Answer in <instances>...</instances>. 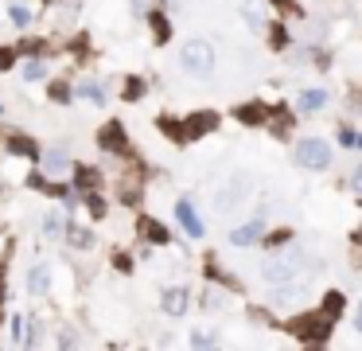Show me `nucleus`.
<instances>
[{"label": "nucleus", "instance_id": "nucleus-1", "mask_svg": "<svg viewBox=\"0 0 362 351\" xmlns=\"http://www.w3.org/2000/svg\"><path fill=\"white\" fill-rule=\"evenodd\" d=\"M180 63H183V71L195 74V78H210L215 74V47L206 39H187L180 47Z\"/></svg>", "mask_w": 362, "mask_h": 351}, {"label": "nucleus", "instance_id": "nucleus-2", "mask_svg": "<svg viewBox=\"0 0 362 351\" xmlns=\"http://www.w3.org/2000/svg\"><path fill=\"white\" fill-rule=\"evenodd\" d=\"M300 258L296 254H280V258H269L265 266H261V278L269 281V285H289V281H296V273H300Z\"/></svg>", "mask_w": 362, "mask_h": 351}, {"label": "nucleus", "instance_id": "nucleus-3", "mask_svg": "<svg viewBox=\"0 0 362 351\" xmlns=\"http://www.w3.org/2000/svg\"><path fill=\"white\" fill-rule=\"evenodd\" d=\"M289 332H292V336H300V339L319 343V339L331 336V316H327V313H319V316H292Z\"/></svg>", "mask_w": 362, "mask_h": 351}, {"label": "nucleus", "instance_id": "nucleus-4", "mask_svg": "<svg viewBox=\"0 0 362 351\" xmlns=\"http://www.w3.org/2000/svg\"><path fill=\"white\" fill-rule=\"evenodd\" d=\"M296 164H304V168H327V164H331V148H327V141H319V137L300 141V145H296Z\"/></svg>", "mask_w": 362, "mask_h": 351}, {"label": "nucleus", "instance_id": "nucleus-5", "mask_svg": "<svg viewBox=\"0 0 362 351\" xmlns=\"http://www.w3.org/2000/svg\"><path fill=\"white\" fill-rule=\"evenodd\" d=\"M97 145L106 148V152H125V148H129L125 125H121V122H109V125H101V133H97Z\"/></svg>", "mask_w": 362, "mask_h": 351}, {"label": "nucleus", "instance_id": "nucleus-6", "mask_svg": "<svg viewBox=\"0 0 362 351\" xmlns=\"http://www.w3.org/2000/svg\"><path fill=\"white\" fill-rule=\"evenodd\" d=\"M215 125H218V113H191L187 125H183V137H187V141H199V137L210 133Z\"/></svg>", "mask_w": 362, "mask_h": 351}, {"label": "nucleus", "instance_id": "nucleus-7", "mask_svg": "<svg viewBox=\"0 0 362 351\" xmlns=\"http://www.w3.org/2000/svg\"><path fill=\"white\" fill-rule=\"evenodd\" d=\"M176 218L183 223V230H187L191 238H203V218L195 215V207L187 203V199H180V203H176Z\"/></svg>", "mask_w": 362, "mask_h": 351}, {"label": "nucleus", "instance_id": "nucleus-8", "mask_svg": "<svg viewBox=\"0 0 362 351\" xmlns=\"http://www.w3.org/2000/svg\"><path fill=\"white\" fill-rule=\"evenodd\" d=\"M245 188H250V180L245 176H238V180H230L222 192H218V211H230V207H238V199L245 195Z\"/></svg>", "mask_w": 362, "mask_h": 351}, {"label": "nucleus", "instance_id": "nucleus-9", "mask_svg": "<svg viewBox=\"0 0 362 351\" xmlns=\"http://www.w3.org/2000/svg\"><path fill=\"white\" fill-rule=\"evenodd\" d=\"M241 16H245V24L254 27V32H265V24H269V8L261 4V0H245V4H241Z\"/></svg>", "mask_w": 362, "mask_h": 351}, {"label": "nucleus", "instance_id": "nucleus-10", "mask_svg": "<svg viewBox=\"0 0 362 351\" xmlns=\"http://www.w3.org/2000/svg\"><path fill=\"white\" fill-rule=\"evenodd\" d=\"M27 289L36 293V297L51 293V266H47V262H39V266L27 269Z\"/></svg>", "mask_w": 362, "mask_h": 351}, {"label": "nucleus", "instance_id": "nucleus-11", "mask_svg": "<svg viewBox=\"0 0 362 351\" xmlns=\"http://www.w3.org/2000/svg\"><path fill=\"white\" fill-rule=\"evenodd\" d=\"M160 308L168 316H183L187 313V289H168L164 297H160Z\"/></svg>", "mask_w": 362, "mask_h": 351}, {"label": "nucleus", "instance_id": "nucleus-12", "mask_svg": "<svg viewBox=\"0 0 362 351\" xmlns=\"http://www.w3.org/2000/svg\"><path fill=\"white\" fill-rule=\"evenodd\" d=\"M141 234H145L148 242H156V246H164L171 238L168 227H164V223H156V218H141Z\"/></svg>", "mask_w": 362, "mask_h": 351}, {"label": "nucleus", "instance_id": "nucleus-13", "mask_svg": "<svg viewBox=\"0 0 362 351\" xmlns=\"http://www.w3.org/2000/svg\"><path fill=\"white\" fill-rule=\"evenodd\" d=\"M257 238H261V223H245V227L230 230V242L234 246H254Z\"/></svg>", "mask_w": 362, "mask_h": 351}, {"label": "nucleus", "instance_id": "nucleus-14", "mask_svg": "<svg viewBox=\"0 0 362 351\" xmlns=\"http://www.w3.org/2000/svg\"><path fill=\"white\" fill-rule=\"evenodd\" d=\"M319 106H327V90H304L300 94V102H296V109H319Z\"/></svg>", "mask_w": 362, "mask_h": 351}, {"label": "nucleus", "instance_id": "nucleus-15", "mask_svg": "<svg viewBox=\"0 0 362 351\" xmlns=\"http://www.w3.org/2000/svg\"><path fill=\"white\" fill-rule=\"evenodd\" d=\"M148 24H152V36H156V43H168V39H171V24H168L160 12H148Z\"/></svg>", "mask_w": 362, "mask_h": 351}, {"label": "nucleus", "instance_id": "nucleus-16", "mask_svg": "<svg viewBox=\"0 0 362 351\" xmlns=\"http://www.w3.org/2000/svg\"><path fill=\"white\" fill-rule=\"evenodd\" d=\"M8 152H16V157H32V160L39 157L36 141H27V137H12V141H8Z\"/></svg>", "mask_w": 362, "mask_h": 351}, {"label": "nucleus", "instance_id": "nucleus-17", "mask_svg": "<svg viewBox=\"0 0 362 351\" xmlns=\"http://www.w3.org/2000/svg\"><path fill=\"white\" fill-rule=\"evenodd\" d=\"M67 242L78 246V250H90V246H94V234H90L86 227H71L67 230Z\"/></svg>", "mask_w": 362, "mask_h": 351}, {"label": "nucleus", "instance_id": "nucleus-18", "mask_svg": "<svg viewBox=\"0 0 362 351\" xmlns=\"http://www.w3.org/2000/svg\"><path fill=\"white\" fill-rule=\"evenodd\" d=\"M20 74H24L27 82H39V78L47 74V67H43V59H27L24 67H20Z\"/></svg>", "mask_w": 362, "mask_h": 351}, {"label": "nucleus", "instance_id": "nucleus-19", "mask_svg": "<svg viewBox=\"0 0 362 351\" xmlns=\"http://www.w3.org/2000/svg\"><path fill=\"white\" fill-rule=\"evenodd\" d=\"M78 98H82V102H94V106H101V102H106L101 86H94V82H82V86H78Z\"/></svg>", "mask_w": 362, "mask_h": 351}, {"label": "nucleus", "instance_id": "nucleus-20", "mask_svg": "<svg viewBox=\"0 0 362 351\" xmlns=\"http://www.w3.org/2000/svg\"><path fill=\"white\" fill-rule=\"evenodd\" d=\"M74 183H78L82 192H94V188H97V172H94V168H78V176H74Z\"/></svg>", "mask_w": 362, "mask_h": 351}, {"label": "nucleus", "instance_id": "nucleus-21", "mask_svg": "<svg viewBox=\"0 0 362 351\" xmlns=\"http://www.w3.org/2000/svg\"><path fill=\"white\" fill-rule=\"evenodd\" d=\"M67 164H71V160H67L62 148H51V152H47V172H62Z\"/></svg>", "mask_w": 362, "mask_h": 351}, {"label": "nucleus", "instance_id": "nucleus-22", "mask_svg": "<svg viewBox=\"0 0 362 351\" xmlns=\"http://www.w3.org/2000/svg\"><path fill=\"white\" fill-rule=\"evenodd\" d=\"M238 117L245 125H257V122H265V113H261V106H241L238 109Z\"/></svg>", "mask_w": 362, "mask_h": 351}, {"label": "nucleus", "instance_id": "nucleus-23", "mask_svg": "<svg viewBox=\"0 0 362 351\" xmlns=\"http://www.w3.org/2000/svg\"><path fill=\"white\" fill-rule=\"evenodd\" d=\"M324 313L335 320L339 313H343V293H327V301H324Z\"/></svg>", "mask_w": 362, "mask_h": 351}, {"label": "nucleus", "instance_id": "nucleus-24", "mask_svg": "<svg viewBox=\"0 0 362 351\" xmlns=\"http://www.w3.org/2000/svg\"><path fill=\"white\" fill-rule=\"evenodd\" d=\"M160 129H164V133H168L171 141H187V137H183V125H176L171 117H160Z\"/></svg>", "mask_w": 362, "mask_h": 351}, {"label": "nucleus", "instance_id": "nucleus-25", "mask_svg": "<svg viewBox=\"0 0 362 351\" xmlns=\"http://www.w3.org/2000/svg\"><path fill=\"white\" fill-rule=\"evenodd\" d=\"M43 230H47V238H62V218L59 215H47V218H43Z\"/></svg>", "mask_w": 362, "mask_h": 351}, {"label": "nucleus", "instance_id": "nucleus-26", "mask_svg": "<svg viewBox=\"0 0 362 351\" xmlns=\"http://www.w3.org/2000/svg\"><path fill=\"white\" fill-rule=\"evenodd\" d=\"M141 94H145V82H141V78H129V82H125V98H129V102H136Z\"/></svg>", "mask_w": 362, "mask_h": 351}, {"label": "nucleus", "instance_id": "nucleus-27", "mask_svg": "<svg viewBox=\"0 0 362 351\" xmlns=\"http://www.w3.org/2000/svg\"><path fill=\"white\" fill-rule=\"evenodd\" d=\"M86 207H90V215H94V218H101V215H106V203H101V199H97L94 192L86 195Z\"/></svg>", "mask_w": 362, "mask_h": 351}, {"label": "nucleus", "instance_id": "nucleus-28", "mask_svg": "<svg viewBox=\"0 0 362 351\" xmlns=\"http://www.w3.org/2000/svg\"><path fill=\"white\" fill-rule=\"evenodd\" d=\"M12 24L16 27H27V24H32V12H27V8H12Z\"/></svg>", "mask_w": 362, "mask_h": 351}, {"label": "nucleus", "instance_id": "nucleus-29", "mask_svg": "<svg viewBox=\"0 0 362 351\" xmlns=\"http://www.w3.org/2000/svg\"><path fill=\"white\" fill-rule=\"evenodd\" d=\"M67 98H71L67 82H55V86H51V102H67Z\"/></svg>", "mask_w": 362, "mask_h": 351}, {"label": "nucleus", "instance_id": "nucleus-30", "mask_svg": "<svg viewBox=\"0 0 362 351\" xmlns=\"http://www.w3.org/2000/svg\"><path fill=\"white\" fill-rule=\"evenodd\" d=\"M12 63H16V51L12 47H0V71H8Z\"/></svg>", "mask_w": 362, "mask_h": 351}, {"label": "nucleus", "instance_id": "nucleus-31", "mask_svg": "<svg viewBox=\"0 0 362 351\" xmlns=\"http://www.w3.org/2000/svg\"><path fill=\"white\" fill-rule=\"evenodd\" d=\"M191 343H195V348H210V343H215V336H210V332H195Z\"/></svg>", "mask_w": 362, "mask_h": 351}, {"label": "nucleus", "instance_id": "nucleus-32", "mask_svg": "<svg viewBox=\"0 0 362 351\" xmlns=\"http://www.w3.org/2000/svg\"><path fill=\"white\" fill-rule=\"evenodd\" d=\"M27 188H36V192H47V180H43L39 172H32V176H27Z\"/></svg>", "mask_w": 362, "mask_h": 351}, {"label": "nucleus", "instance_id": "nucleus-33", "mask_svg": "<svg viewBox=\"0 0 362 351\" xmlns=\"http://www.w3.org/2000/svg\"><path fill=\"white\" fill-rule=\"evenodd\" d=\"M113 266H117L121 273H129V269H133V262H129V254H117V258H113Z\"/></svg>", "mask_w": 362, "mask_h": 351}, {"label": "nucleus", "instance_id": "nucleus-34", "mask_svg": "<svg viewBox=\"0 0 362 351\" xmlns=\"http://www.w3.org/2000/svg\"><path fill=\"white\" fill-rule=\"evenodd\" d=\"M39 47H43V43H36V39H32V43H20L16 51H20V55H39Z\"/></svg>", "mask_w": 362, "mask_h": 351}, {"label": "nucleus", "instance_id": "nucleus-35", "mask_svg": "<svg viewBox=\"0 0 362 351\" xmlns=\"http://www.w3.org/2000/svg\"><path fill=\"white\" fill-rule=\"evenodd\" d=\"M273 43H277V47H285V43H289V36H285V27H273Z\"/></svg>", "mask_w": 362, "mask_h": 351}, {"label": "nucleus", "instance_id": "nucleus-36", "mask_svg": "<svg viewBox=\"0 0 362 351\" xmlns=\"http://www.w3.org/2000/svg\"><path fill=\"white\" fill-rule=\"evenodd\" d=\"M350 188L362 195V168H354V176H350Z\"/></svg>", "mask_w": 362, "mask_h": 351}, {"label": "nucleus", "instance_id": "nucleus-37", "mask_svg": "<svg viewBox=\"0 0 362 351\" xmlns=\"http://www.w3.org/2000/svg\"><path fill=\"white\" fill-rule=\"evenodd\" d=\"M354 324H359V332H362V301H359V316H354Z\"/></svg>", "mask_w": 362, "mask_h": 351}, {"label": "nucleus", "instance_id": "nucleus-38", "mask_svg": "<svg viewBox=\"0 0 362 351\" xmlns=\"http://www.w3.org/2000/svg\"><path fill=\"white\" fill-rule=\"evenodd\" d=\"M273 4H280V8H292V0H273Z\"/></svg>", "mask_w": 362, "mask_h": 351}, {"label": "nucleus", "instance_id": "nucleus-39", "mask_svg": "<svg viewBox=\"0 0 362 351\" xmlns=\"http://www.w3.org/2000/svg\"><path fill=\"white\" fill-rule=\"evenodd\" d=\"M354 145H362V137H359V141H354Z\"/></svg>", "mask_w": 362, "mask_h": 351}]
</instances>
